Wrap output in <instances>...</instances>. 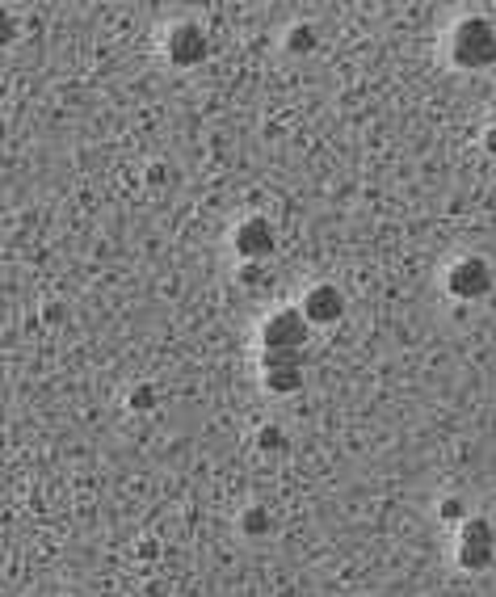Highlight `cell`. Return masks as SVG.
Returning a JSON list of instances; mask_svg holds the SVG:
<instances>
[{
    "instance_id": "obj_11",
    "label": "cell",
    "mask_w": 496,
    "mask_h": 597,
    "mask_svg": "<svg viewBox=\"0 0 496 597\" xmlns=\"http://www.w3.org/2000/svg\"><path fill=\"white\" fill-rule=\"evenodd\" d=\"M257 450L265 459H286L291 455V434L282 425H261L257 429Z\"/></svg>"
},
{
    "instance_id": "obj_4",
    "label": "cell",
    "mask_w": 496,
    "mask_h": 597,
    "mask_svg": "<svg viewBox=\"0 0 496 597\" xmlns=\"http://www.w3.org/2000/svg\"><path fill=\"white\" fill-rule=\"evenodd\" d=\"M312 324L299 307H278L261 320V354H307Z\"/></svg>"
},
{
    "instance_id": "obj_14",
    "label": "cell",
    "mask_w": 496,
    "mask_h": 597,
    "mask_svg": "<svg viewBox=\"0 0 496 597\" xmlns=\"http://www.w3.org/2000/svg\"><path fill=\"white\" fill-rule=\"evenodd\" d=\"M240 286H244V291L274 286V270H270V265H240Z\"/></svg>"
},
{
    "instance_id": "obj_3",
    "label": "cell",
    "mask_w": 496,
    "mask_h": 597,
    "mask_svg": "<svg viewBox=\"0 0 496 597\" xmlns=\"http://www.w3.org/2000/svg\"><path fill=\"white\" fill-rule=\"evenodd\" d=\"M492 286H496V274H492V265L480 253L454 257L446 270H442V291L454 303H480V299L492 295Z\"/></svg>"
},
{
    "instance_id": "obj_10",
    "label": "cell",
    "mask_w": 496,
    "mask_h": 597,
    "mask_svg": "<svg viewBox=\"0 0 496 597\" xmlns=\"http://www.w3.org/2000/svg\"><path fill=\"white\" fill-rule=\"evenodd\" d=\"M282 47H286V55H316L320 51V30L312 26V22H295V26H286V34H282Z\"/></svg>"
},
{
    "instance_id": "obj_8",
    "label": "cell",
    "mask_w": 496,
    "mask_h": 597,
    "mask_svg": "<svg viewBox=\"0 0 496 597\" xmlns=\"http://www.w3.org/2000/svg\"><path fill=\"white\" fill-rule=\"evenodd\" d=\"M295 307L307 316V324H312V328H333V324H341L345 312H349L345 291H341L337 282H312V286H307V291L299 295Z\"/></svg>"
},
{
    "instance_id": "obj_9",
    "label": "cell",
    "mask_w": 496,
    "mask_h": 597,
    "mask_svg": "<svg viewBox=\"0 0 496 597\" xmlns=\"http://www.w3.org/2000/svg\"><path fill=\"white\" fill-rule=\"evenodd\" d=\"M236 530H240V539H270V534L278 530V518H274V509L270 505H261V501H248L240 513H236Z\"/></svg>"
},
{
    "instance_id": "obj_6",
    "label": "cell",
    "mask_w": 496,
    "mask_h": 597,
    "mask_svg": "<svg viewBox=\"0 0 496 597\" xmlns=\"http://www.w3.org/2000/svg\"><path fill=\"white\" fill-rule=\"evenodd\" d=\"M454 564L463 572H488L496 564V526L488 518H471L454 534Z\"/></svg>"
},
{
    "instance_id": "obj_1",
    "label": "cell",
    "mask_w": 496,
    "mask_h": 597,
    "mask_svg": "<svg viewBox=\"0 0 496 597\" xmlns=\"http://www.w3.org/2000/svg\"><path fill=\"white\" fill-rule=\"evenodd\" d=\"M442 59L454 72H488L496 68V22L484 13H463L446 26Z\"/></svg>"
},
{
    "instance_id": "obj_5",
    "label": "cell",
    "mask_w": 496,
    "mask_h": 597,
    "mask_svg": "<svg viewBox=\"0 0 496 597\" xmlns=\"http://www.w3.org/2000/svg\"><path fill=\"white\" fill-rule=\"evenodd\" d=\"M227 244H232L240 265H265L278 253V228H274V219H265V215H244L232 223Z\"/></svg>"
},
{
    "instance_id": "obj_13",
    "label": "cell",
    "mask_w": 496,
    "mask_h": 597,
    "mask_svg": "<svg viewBox=\"0 0 496 597\" xmlns=\"http://www.w3.org/2000/svg\"><path fill=\"white\" fill-rule=\"evenodd\" d=\"M467 518H471V505H467L463 497H442V501H438V522H442V526L459 530Z\"/></svg>"
},
{
    "instance_id": "obj_16",
    "label": "cell",
    "mask_w": 496,
    "mask_h": 597,
    "mask_svg": "<svg viewBox=\"0 0 496 597\" xmlns=\"http://www.w3.org/2000/svg\"><path fill=\"white\" fill-rule=\"evenodd\" d=\"M135 555H139V560H156V555H160V543H156V539H143V543L135 547Z\"/></svg>"
},
{
    "instance_id": "obj_15",
    "label": "cell",
    "mask_w": 496,
    "mask_h": 597,
    "mask_svg": "<svg viewBox=\"0 0 496 597\" xmlns=\"http://www.w3.org/2000/svg\"><path fill=\"white\" fill-rule=\"evenodd\" d=\"M480 148H484L488 156H496V122H488V127H484V135H480Z\"/></svg>"
},
{
    "instance_id": "obj_7",
    "label": "cell",
    "mask_w": 496,
    "mask_h": 597,
    "mask_svg": "<svg viewBox=\"0 0 496 597\" xmlns=\"http://www.w3.org/2000/svg\"><path fill=\"white\" fill-rule=\"evenodd\" d=\"M261 387L274 400L299 396L307 387V354H261Z\"/></svg>"
},
{
    "instance_id": "obj_2",
    "label": "cell",
    "mask_w": 496,
    "mask_h": 597,
    "mask_svg": "<svg viewBox=\"0 0 496 597\" xmlns=\"http://www.w3.org/2000/svg\"><path fill=\"white\" fill-rule=\"evenodd\" d=\"M160 51H164V64L177 68V72H194L211 59V30H206L198 17H177V22L164 26L160 34Z\"/></svg>"
},
{
    "instance_id": "obj_12",
    "label": "cell",
    "mask_w": 496,
    "mask_h": 597,
    "mask_svg": "<svg viewBox=\"0 0 496 597\" xmlns=\"http://www.w3.org/2000/svg\"><path fill=\"white\" fill-rule=\"evenodd\" d=\"M127 408H131V413H156V408H160V387L156 383H135L127 391Z\"/></svg>"
}]
</instances>
